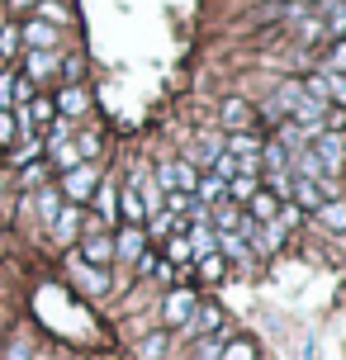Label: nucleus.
Listing matches in <instances>:
<instances>
[{
    "mask_svg": "<svg viewBox=\"0 0 346 360\" xmlns=\"http://www.w3.org/2000/svg\"><path fill=\"white\" fill-rule=\"evenodd\" d=\"M95 185H100L95 166H72V171L62 176V195L72 199V204H81V199H91V195H95Z\"/></svg>",
    "mask_w": 346,
    "mask_h": 360,
    "instance_id": "f257e3e1",
    "label": "nucleus"
},
{
    "mask_svg": "<svg viewBox=\"0 0 346 360\" xmlns=\"http://www.w3.org/2000/svg\"><path fill=\"white\" fill-rule=\"evenodd\" d=\"M195 180H200V171H195V166L190 162H162L157 166V185H162V190H195Z\"/></svg>",
    "mask_w": 346,
    "mask_h": 360,
    "instance_id": "f03ea898",
    "label": "nucleus"
},
{
    "mask_svg": "<svg viewBox=\"0 0 346 360\" xmlns=\"http://www.w3.org/2000/svg\"><path fill=\"white\" fill-rule=\"evenodd\" d=\"M313 152H318L323 171H342V162H346V143L337 138V133H318V138H313Z\"/></svg>",
    "mask_w": 346,
    "mask_h": 360,
    "instance_id": "7ed1b4c3",
    "label": "nucleus"
},
{
    "mask_svg": "<svg viewBox=\"0 0 346 360\" xmlns=\"http://www.w3.org/2000/svg\"><path fill=\"white\" fill-rule=\"evenodd\" d=\"M195 294L190 289H176V294H166V308H162V318L166 323H190V313H195Z\"/></svg>",
    "mask_w": 346,
    "mask_h": 360,
    "instance_id": "20e7f679",
    "label": "nucleus"
},
{
    "mask_svg": "<svg viewBox=\"0 0 346 360\" xmlns=\"http://www.w3.org/2000/svg\"><path fill=\"white\" fill-rule=\"evenodd\" d=\"M219 119H223V128H233V133H247V128H252V105H247V100H223Z\"/></svg>",
    "mask_w": 346,
    "mask_h": 360,
    "instance_id": "39448f33",
    "label": "nucleus"
},
{
    "mask_svg": "<svg viewBox=\"0 0 346 360\" xmlns=\"http://www.w3.org/2000/svg\"><path fill=\"white\" fill-rule=\"evenodd\" d=\"M299 100H304V86L299 81H285V86L271 95V114H280V119H290L294 109H299Z\"/></svg>",
    "mask_w": 346,
    "mask_h": 360,
    "instance_id": "423d86ee",
    "label": "nucleus"
},
{
    "mask_svg": "<svg viewBox=\"0 0 346 360\" xmlns=\"http://www.w3.org/2000/svg\"><path fill=\"white\" fill-rule=\"evenodd\" d=\"M114 256H124V261H143V233H138V228H124V233L114 237Z\"/></svg>",
    "mask_w": 346,
    "mask_h": 360,
    "instance_id": "0eeeda50",
    "label": "nucleus"
},
{
    "mask_svg": "<svg viewBox=\"0 0 346 360\" xmlns=\"http://www.w3.org/2000/svg\"><path fill=\"white\" fill-rule=\"evenodd\" d=\"M53 233H57V242H72V237L81 233V209H76V204H67V209L53 218Z\"/></svg>",
    "mask_w": 346,
    "mask_h": 360,
    "instance_id": "6e6552de",
    "label": "nucleus"
},
{
    "mask_svg": "<svg viewBox=\"0 0 346 360\" xmlns=\"http://www.w3.org/2000/svg\"><path fill=\"white\" fill-rule=\"evenodd\" d=\"M72 280H76L81 289H91V294H105V289H110L105 270H95V266H72Z\"/></svg>",
    "mask_w": 346,
    "mask_h": 360,
    "instance_id": "1a4fd4ad",
    "label": "nucleus"
},
{
    "mask_svg": "<svg viewBox=\"0 0 346 360\" xmlns=\"http://www.w3.org/2000/svg\"><path fill=\"white\" fill-rule=\"evenodd\" d=\"M318 223L328 228V233H346V204L337 199V204H323L318 209Z\"/></svg>",
    "mask_w": 346,
    "mask_h": 360,
    "instance_id": "9d476101",
    "label": "nucleus"
},
{
    "mask_svg": "<svg viewBox=\"0 0 346 360\" xmlns=\"http://www.w3.org/2000/svg\"><path fill=\"white\" fill-rule=\"evenodd\" d=\"M195 190H200V204H219V199L228 195V180H219V176H200V180H195Z\"/></svg>",
    "mask_w": 346,
    "mask_h": 360,
    "instance_id": "9b49d317",
    "label": "nucleus"
},
{
    "mask_svg": "<svg viewBox=\"0 0 346 360\" xmlns=\"http://www.w3.org/2000/svg\"><path fill=\"white\" fill-rule=\"evenodd\" d=\"M110 256H114L110 237H86V261H91V266H110Z\"/></svg>",
    "mask_w": 346,
    "mask_h": 360,
    "instance_id": "f8f14e48",
    "label": "nucleus"
},
{
    "mask_svg": "<svg viewBox=\"0 0 346 360\" xmlns=\"http://www.w3.org/2000/svg\"><path fill=\"white\" fill-rule=\"evenodd\" d=\"M318 76H323V95L337 100V105H346V76L342 72H318Z\"/></svg>",
    "mask_w": 346,
    "mask_h": 360,
    "instance_id": "ddd939ff",
    "label": "nucleus"
},
{
    "mask_svg": "<svg viewBox=\"0 0 346 360\" xmlns=\"http://www.w3.org/2000/svg\"><path fill=\"white\" fill-rule=\"evenodd\" d=\"M53 162L62 166V171H72V166H81V147L76 143H53Z\"/></svg>",
    "mask_w": 346,
    "mask_h": 360,
    "instance_id": "4468645a",
    "label": "nucleus"
},
{
    "mask_svg": "<svg viewBox=\"0 0 346 360\" xmlns=\"http://www.w3.org/2000/svg\"><path fill=\"white\" fill-rule=\"evenodd\" d=\"M219 152H223V147L214 143V138H204V143L195 147V152H190L185 162H190V166H214V157H219Z\"/></svg>",
    "mask_w": 346,
    "mask_h": 360,
    "instance_id": "2eb2a0df",
    "label": "nucleus"
},
{
    "mask_svg": "<svg viewBox=\"0 0 346 360\" xmlns=\"http://www.w3.org/2000/svg\"><path fill=\"white\" fill-rule=\"evenodd\" d=\"M124 218H128V223H143V218H147V204H143L138 190H124Z\"/></svg>",
    "mask_w": 346,
    "mask_h": 360,
    "instance_id": "dca6fc26",
    "label": "nucleus"
},
{
    "mask_svg": "<svg viewBox=\"0 0 346 360\" xmlns=\"http://www.w3.org/2000/svg\"><path fill=\"white\" fill-rule=\"evenodd\" d=\"M256 195V180L252 176H233L228 180V199H233V204H242V199H252Z\"/></svg>",
    "mask_w": 346,
    "mask_h": 360,
    "instance_id": "f3484780",
    "label": "nucleus"
},
{
    "mask_svg": "<svg viewBox=\"0 0 346 360\" xmlns=\"http://www.w3.org/2000/svg\"><path fill=\"white\" fill-rule=\"evenodd\" d=\"M48 72H53V53H43V48H34V53H29V76H34V81H43Z\"/></svg>",
    "mask_w": 346,
    "mask_h": 360,
    "instance_id": "a211bd4d",
    "label": "nucleus"
},
{
    "mask_svg": "<svg viewBox=\"0 0 346 360\" xmlns=\"http://www.w3.org/2000/svg\"><path fill=\"white\" fill-rule=\"evenodd\" d=\"M275 218V199L271 195H252V223H271Z\"/></svg>",
    "mask_w": 346,
    "mask_h": 360,
    "instance_id": "6ab92c4d",
    "label": "nucleus"
},
{
    "mask_svg": "<svg viewBox=\"0 0 346 360\" xmlns=\"http://www.w3.org/2000/svg\"><path fill=\"white\" fill-rule=\"evenodd\" d=\"M62 114H72V119H81V114H86V90H67V95H62Z\"/></svg>",
    "mask_w": 346,
    "mask_h": 360,
    "instance_id": "aec40b11",
    "label": "nucleus"
},
{
    "mask_svg": "<svg viewBox=\"0 0 346 360\" xmlns=\"http://www.w3.org/2000/svg\"><path fill=\"white\" fill-rule=\"evenodd\" d=\"M219 360H256V346L252 342H228L219 351Z\"/></svg>",
    "mask_w": 346,
    "mask_h": 360,
    "instance_id": "412c9836",
    "label": "nucleus"
},
{
    "mask_svg": "<svg viewBox=\"0 0 346 360\" xmlns=\"http://www.w3.org/2000/svg\"><path fill=\"white\" fill-rule=\"evenodd\" d=\"M271 190L280 199H290L294 195V176H290V166H285V171H271Z\"/></svg>",
    "mask_w": 346,
    "mask_h": 360,
    "instance_id": "4be33fe9",
    "label": "nucleus"
},
{
    "mask_svg": "<svg viewBox=\"0 0 346 360\" xmlns=\"http://www.w3.org/2000/svg\"><path fill=\"white\" fill-rule=\"evenodd\" d=\"M200 270H204V280H223V256L219 252H204L200 256Z\"/></svg>",
    "mask_w": 346,
    "mask_h": 360,
    "instance_id": "5701e85b",
    "label": "nucleus"
},
{
    "mask_svg": "<svg viewBox=\"0 0 346 360\" xmlns=\"http://www.w3.org/2000/svg\"><path fill=\"white\" fill-rule=\"evenodd\" d=\"M57 199H62L57 190H43V195H38V214H43V223H53V218H57Z\"/></svg>",
    "mask_w": 346,
    "mask_h": 360,
    "instance_id": "b1692460",
    "label": "nucleus"
},
{
    "mask_svg": "<svg viewBox=\"0 0 346 360\" xmlns=\"http://www.w3.org/2000/svg\"><path fill=\"white\" fill-rule=\"evenodd\" d=\"M24 38H29L34 48H48V43H53V29H48V24H29V29H24Z\"/></svg>",
    "mask_w": 346,
    "mask_h": 360,
    "instance_id": "393cba45",
    "label": "nucleus"
},
{
    "mask_svg": "<svg viewBox=\"0 0 346 360\" xmlns=\"http://www.w3.org/2000/svg\"><path fill=\"white\" fill-rule=\"evenodd\" d=\"M19 53V29H0V57H15Z\"/></svg>",
    "mask_w": 346,
    "mask_h": 360,
    "instance_id": "a878e982",
    "label": "nucleus"
},
{
    "mask_svg": "<svg viewBox=\"0 0 346 360\" xmlns=\"http://www.w3.org/2000/svg\"><path fill=\"white\" fill-rule=\"evenodd\" d=\"M162 351H166V337H147V342L138 346V356H143V360H157Z\"/></svg>",
    "mask_w": 346,
    "mask_h": 360,
    "instance_id": "bb28decb",
    "label": "nucleus"
},
{
    "mask_svg": "<svg viewBox=\"0 0 346 360\" xmlns=\"http://www.w3.org/2000/svg\"><path fill=\"white\" fill-rule=\"evenodd\" d=\"M342 67H346V38L332 48V57H328V67H323V72H342Z\"/></svg>",
    "mask_w": 346,
    "mask_h": 360,
    "instance_id": "cd10ccee",
    "label": "nucleus"
},
{
    "mask_svg": "<svg viewBox=\"0 0 346 360\" xmlns=\"http://www.w3.org/2000/svg\"><path fill=\"white\" fill-rule=\"evenodd\" d=\"M15 133H19V124L5 114V109H0V143H15Z\"/></svg>",
    "mask_w": 346,
    "mask_h": 360,
    "instance_id": "c85d7f7f",
    "label": "nucleus"
},
{
    "mask_svg": "<svg viewBox=\"0 0 346 360\" xmlns=\"http://www.w3.org/2000/svg\"><path fill=\"white\" fill-rule=\"evenodd\" d=\"M166 209H171V214H185V209H190V199H185L181 190H171V199H166Z\"/></svg>",
    "mask_w": 346,
    "mask_h": 360,
    "instance_id": "c756f323",
    "label": "nucleus"
},
{
    "mask_svg": "<svg viewBox=\"0 0 346 360\" xmlns=\"http://www.w3.org/2000/svg\"><path fill=\"white\" fill-rule=\"evenodd\" d=\"M166 256H171V261H190V242H171Z\"/></svg>",
    "mask_w": 346,
    "mask_h": 360,
    "instance_id": "7c9ffc66",
    "label": "nucleus"
},
{
    "mask_svg": "<svg viewBox=\"0 0 346 360\" xmlns=\"http://www.w3.org/2000/svg\"><path fill=\"white\" fill-rule=\"evenodd\" d=\"M48 119H53V105H48V100H38V105H34V124H48Z\"/></svg>",
    "mask_w": 346,
    "mask_h": 360,
    "instance_id": "2f4dec72",
    "label": "nucleus"
},
{
    "mask_svg": "<svg viewBox=\"0 0 346 360\" xmlns=\"http://www.w3.org/2000/svg\"><path fill=\"white\" fill-rule=\"evenodd\" d=\"M152 233H157V237L171 233V214H157V218H152Z\"/></svg>",
    "mask_w": 346,
    "mask_h": 360,
    "instance_id": "473e14b6",
    "label": "nucleus"
},
{
    "mask_svg": "<svg viewBox=\"0 0 346 360\" xmlns=\"http://www.w3.org/2000/svg\"><path fill=\"white\" fill-rule=\"evenodd\" d=\"M100 209H105V218L114 214V190H110V185H105V190H100Z\"/></svg>",
    "mask_w": 346,
    "mask_h": 360,
    "instance_id": "72a5a7b5",
    "label": "nucleus"
},
{
    "mask_svg": "<svg viewBox=\"0 0 346 360\" xmlns=\"http://www.w3.org/2000/svg\"><path fill=\"white\" fill-rule=\"evenodd\" d=\"M10 95H15V81H10V76H0V105H5Z\"/></svg>",
    "mask_w": 346,
    "mask_h": 360,
    "instance_id": "f704fd0d",
    "label": "nucleus"
},
{
    "mask_svg": "<svg viewBox=\"0 0 346 360\" xmlns=\"http://www.w3.org/2000/svg\"><path fill=\"white\" fill-rule=\"evenodd\" d=\"M10 5H15V10H29V5H34V0H10Z\"/></svg>",
    "mask_w": 346,
    "mask_h": 360,
    "instance_id": "c9c22d12",
    "label": "nucleus"
}]
</instances>
